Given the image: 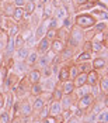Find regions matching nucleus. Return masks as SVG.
<instances>
[{
  "instance_id": "obj_1",
  "label": "nucleus",
  "mask_w": 108,
  "mask_h": 123,
  "mask_svg": "<svg viewBox=\"0 0 108 123\" xmlns=\"http://www.w3.org/2000/svg\"><path fill=\"white\" fill-rule=\"evenodd\" d=\"M93 103H94V96L91 93H87L84 96H80L79 102H77V108L82 112H86L90 106H93Z\"/></svg>"
},
{
  "instance_id": "obj_2",
  "label": "nucleus",
  "mask_w": 108,
  "mask_h": 123,
  "mask_svg": "<svg viewBox=\"0 0 108 123\" xmlns=\"http://www.w3.org/2000/svg\"><path fill=\"white\" fill-rule=\"evenodd\" d=\"M76 23L82 28H88L93 24H96V20H94V17H91L88 14H84V16H77L76 17Z\"/></svg>"
},
{
  "instance_id": "obj_3",
  "label": "nucleus",
  "mask_w": 108,
  "mask_h": 123,
  "mask_svg": "<svg viewBox=\"0 0 108 123\" xmlns=\"http://www.w3.org/2000/svg\"><path fill=\"white\" fill-rule=\"evenodd\" d=\"M18 112H20V115H23L24 117H30L31 113H32V106H31L28 102H21Z\"/></svg>"
},
{
  "instance_id": "obj_4",
  "label": "nucleus",
  "mask_w": 108,
  "mask_h": 123,
  "mask_svg": "<svg viewBox=\"0 0 108 123\" xmlns=\"http://www.w3.org/2000/svg\"><path fill=\"white\" fill-rule=\"evenodd\" d=\"M82 40H83L82 31L77 30V28H74L72 31V36H70V44H72V45H79V44L82 43Z\"/></svg>"
},
{
  "instance_id": "obj_5",
  "label": "nucleus",
  "mask_w": 108,
  "mask_h": 123,
  "mask_svg": "<svg viewBox=\"0 0 108 123\" xmlns=\"http://www.w3.org/2000/svg\"><path fill=\"white\" fill-rule=\"evenodd\" d=\"M62 113V106H60V100H55L53 103H51L49 106V115L51 116H56Z\"/></svg>"
},
{
  "instance_id": "obj_6",
  "label": "nucleus",
  "mask_w": 108,
  "mask_h": 123,
  "mask_svg": "<svg viewBox=\"0 0 108 123\" xmlns=\"http://www.w3.org/2000/svg\"><path fill=\"white\" fill-rule=\"evenodd\" d=\"M60 102H62V103H60L62 109H65V111H69V109L72 108V102H73L72 95H65V96H62Z\"/></svg>"
},
{
  "instance_id": "obj_7",
  "label": "nucleus",
  "mask_w": 108,
  "mask_h": 123,
  "mask_svg": "<svg viewBox=\"0 0 108 123\" xmlns=\"http://www.w3.org/2000/svg\"><path fill=\"white\" fill-rule=\"evenodd\" d=\"M74 86H77V88H82L83 85L87 84V74L86 72H82V74H79L76 78H74Z\"/></svg>"
},
{
  "instance_id": "obj_8",
  "label": "nucleus",
  "mask_w": 108,
  "mask_h": 123,
  "mask_svg": "<svg viewBox=\"0 0 108 123\" xmlns=\"http://www.w3.org/2000/svg\"><path fill=\"white\" fill-rule=\"evenodd\" d=\"M70 79V72H69V68L63 67L62 69L59 71V81L60 82H66Z\"/></svg>"
},
{
  "instance_id": "obj_9",
  "label": "nucleus",
  "mask_w": 108,
  "mask_h": 123,
  "mask_svg": "<svg viewBox=\"0 0 108 123\" xmlns=\"http://www.w3.org/2000/svg\"><path fill=\"white\" fill-rule=\"evenodd\" d=\"M44 106H45V100L41 98V96H36L35 100H34V103H32V109L35 112H39Z\"/></svg>"
},
{
  "instance_id": "obj_10",
  "label": "nucleus",
  "mask_w": 108,
  "mask_h": 123,
  "mask_svg": "<svg viewBox=\"0 0 108 123\" xmlns=\"http://www.w3.org/2000/svg\"><path fill=\"white\" fill-rule=\"evenodd\" d=\"M48 48H49V40L46 37L41 38L39 44H38V51L39 52H45V51H48Z\"/></svg>"
},
{
  "instance_id": "obj_11",
  "label": "nucleus",
  "mask_w": 108,
  "mask_h": 123,
  "mask_svg": "<svg viewBox=\"0 0 108 123\" xmlns=\"http://www.w3.org/2000/svg\"><path fill=\"white\" fill-rule=\"evenodd\" d=\"M74 84L70 82V81H66V82H63V93L65 95H72L73 91H74Z\"/></svg>"
},
{
  "instance_id": "obj_12",
  "label": "nucleus",
  "mask_w": 108,
  "mask_h": 123,
  "mask_svg": "<svg viewBox=\"0 0 108 123\" xmlns=\"http://www.w3.org/2000/svg\"><path fill=\"white\" fill-rule=\"evenodd\" d=\"M97 82H98V75H97L96 71H91V72H88L87 74V84H90V85H97Z\"/></svg>"
},
{
  "instance_id": "obj_13",
  "label": "nucleus",
  "mask_w": 108,
  "mask_h": 123,
  "mask_svg": "<svg viewBox=\"0 0 108 123\" xmlns=\"http://www.w3.org/2000/svg\"><path fill=\"white\" fill-rule=\"evenodd\" d=\"M65 48V45H63V43L60 41V40H55L53 43H52V49H53V52H56V54H59L62 52Z\"/></svg>"
},
{
  "instance_id": "obj_14",
  "label": "nucleus",
  "mask_w": 108,
  "mask_h": 123,
  "mask_svg": "<svg viewBox=\"0 0 108 123\" xmlns=\"http://www.w3.org/2000/svg\"><path fill=\"white\" fill-rule=\"evenodd\" d=\"M30 81L32 82V84H38L39 82V79H41V72L39 71H36V69H32L31 72H30Z\"/></svg>"
},
{
  "instance_id": "obj_15",
  "label": "nucleus",
  "mask_w": 108,
  "mask_h": 123,
  "mask_svg": "<svg viewBox=\"0 0 108 123\" xmlns=\"http://www.w3.org/2000/svg\"><path fill=\"white\" fill-rule=\"evenodd\" d=\"M15 20V21H20L23 17H24V10L21 9V7H15L14 9V13H13V16H11Z\"/></svg>"
},
{
  "instance_id": "obj_16",
  "label": "nucleus",
  "mask_w": 108,
  "mask_h": 123,
  "mask_svg": "<svg viewBox=\"0 0 108 123\" xmlns=\"http://www.w3.org/2000/svg\"><path fill=\"white\" fill-rule=\"evenodd\" d=\"M14 9H15V7L13 6L11 3H7V4H4V9H3L4 12H3V14H4L6 17H11L13 13H14Z\"/></svg>"
},
{
  "instance_id": "obj_17",
  "label": "nucleus",
  "mask_w": 108,
  "mask_h": 123,
  "mask_svg": "<svg viewBox=\"0 0 108 123\" xmlns=\"http://www.w3.org/2000/svg\"><path fill=\"white\" fill-rule=\"evenodd\" d=\"M34 10H35V3H34V1H28V3L25 4L24 16H30V14H32Z\"/></svg>"
},
{
  "instance_id": "obj_18",
  "label": "nucleus",
  "mask_w": 108,
  "mask_h": 123,
  "mask_svg": "<svg viewBox=\"0 0 108 123\" xmlns=\"http://www.w3.org/2000/svg\"><path fill=\"white\" fill-rule=\"evenodd\" d=\"M31 93H32L34 96H39V95L42 93V86L39 85V82H38V84H32V88H31Z\"/></svg>"
},
{
  "instance_id": "obj_19",
  "label": "nucleus",
  "mask_w": 108,
  "mask_h": 123,
  "mask_svg": "<svg viewBox=\"0 0 108 123\" xmlns=\"http://www.w3.org/2000/svg\"><path fill=\"white\" fill-rule=\"evenodd\" d=\"M62 96H63V91L59 89V88H55V89H53V92H52L51 99H53V100H60Z\"/></svg>"
},
{
  "instance_id": "obj_20",
  "label": "nucleus",
  "mask_w": 108,
  "mask_h": 123,
  "mask_svg": "<svg viewBox=\"0 0 108 123\" xmlns=\"http://www.w3.org/2000/svg\"><path fill=\"white\" fill-rule=\"evenodd\" d=\"M17 57H18L20 60H25V58L28 57V48H25V47L18 48L17 49Z\"/></svg>"
},
{
  "instance_id": "obj_21",
  "label": "nucleus",
  "mask_w": 108,
  "mask_h": 123,
  "mask_svg": "<svg viewBox=\"0 0 108 123\" xmlns=\"http://www.w3.org/2000/svg\"><path fill=\"white\" fill-rule=\"evenodd\" d=\"M93 67H94L96 69H103V68L105 67V61H104L103 58H96V60L93 61Z\"/></svg>"
},
{
  "instance_id": "obj_22",
  "label": "nucleus",
  "mask_w": 108,
  "mask_h": 123,
  "mask_svg": "<svg viewBox=\"0 0 108 123\" xmlns=\"http://www.w3.org/2000/svg\"><path fill=\"white\" fill-rule=\"evenodd\" d=\"M14 48H15V45H14V38L10 37L9 41H7V45H6V52H7V54H13Z\"/></svg>"
},
{
  "instance_id": "obj_23",
  "label": "nucleus",
  "mask_w": 108,
  "mask_h": 123,
  "mask_svg": "<svg viewBox=\"0 0 108 123\" xmlns=\"http://www.w3.org/2000/svg\"><path fill=\"white\" fill-rule=\"evenodd\" d=\"M100 88L103 92H107L108 91V76H104L100 79Z\"/></svg>"
},
{
  "instance_id": "obj_24",
  "label": "nucleus",
  "mask_w": 108,
  "mask_h": 123,
  "mask_svg": "<svg viewBox=\"0 0 108 123\" xmlns=\"http://www.w3.org/2000/svg\"><path fill=\"white\" fill-rule=\"evenodd\" d=\"M98 122H108V111H104V112H100L96 117Z\"/></svg>"
},
{
  "instance_id": "obj_25",
  "label": "nucleus",
  "mask_w": 108,
  "mask_h": 123,
  "mask_svg": "<svg viewBox=\"0 0 108 123\" xmlns=\"http://www.w3.org/2000/svg\"><path fill=\"white\" fill-rule=\"evenodd\" d=\"M73 52H74V49L73 48H63V51H62V57L67 60V58L73 57Z\"/></svg>"
},
{
  "instance_id": "obj_26",
  "label": "nucleus",
  "mask_w": 108,
  "mask_h": 123,
  "mask_svg": "<svg viewBox=\"0 0 108 123\" xmlns=\"http://www.w3.org/2000/svg\"><path fill=\"white\" fill-rule=\"evenodd\" d=\"M36 60H38V55H36V52H32V54H30L28 57H27V64H30V65H32V64H35Z\"/></svg>"
},
{
  "instance_id": "obj_27",
  "label": "nucleus",
  "mask_w": 108,
  "mask_h": 123,
  "mask_svg": "<svg viewBox=\"0 0 108 123\" xmlns=\"http://www.w3.org/2000/svg\"><path fill=\"white\" fill-rule=\"evenodd\" d=\"M0 123H10V116H9V112H3L0 115Z\"/></svg>"
},
{
  "instance_id": "obj_28",
  "label": "nucleus",
  "mask_w": 108,
  "mask_h": 123,
  "mask_svg": "<svg viewBox=\"0 0 108 123\" xmlns=\"http://www.w3.org/2000/svg\"><path fill=\"white\" fill-rule=\"evenodd\" d=\"M14 45H15V48H21L24 45V38L21 36H17V38L14 40Z\"/></svg>"
},
{
  "instance_id": "obj_29",
  "label": "nucleus",
  "mask_w": 108,
  "mask_h": 123,
  "mask_svg": "<svg viewBox=\"0 0 108 123\" xmlns=\"http://www.w3.org/2000/svg\"><path fill=\"white\" fill-rule=\"evenodd\" d=\"M45 27H46V23H44L42 25H39V27H38V30H36V34H35V37L38 38V40L44 36V30H45Z\"/></svg>"
},
{
  "instance_id": "obj_30",
  "label": "nucleus",
  "mask_w": 108,
  "mask_h": 123,
  "mask_svg": "<svg viewBox=\"0 0 108 123\" xmlns=\"http://www.w3.org/2000/svg\"><path fill=\"white\" fill-rule=\"evenodd\" d=\"M48 62H49V57L48 55H44V57H39V67H48Z\"/></svg>"
},
{
  "instance_id": "obj_31",
  "label": "nucleus",
  "mask_w": 108,
  "mask_h": 123,
  "mask_svg": "<svg viewBox=\"0 0 108 123\" xmlns=\"http://www.w3.org/2000/svg\"><path fill=\"white\" fill-rule=\"evenodd\" d=\"M14 81H15V75H10V76L7 78V81L4 82V88H10V86L14 84Z\"/></svg>"
},
{
  "instance_id": "obj_32",
  "label": "nucleus",
  "mask_w": 108,
  "mask_h": 123,
  "mask_svg": "<svg viewBox=\"0 0 108 123\" xmlns=\"http://www.w3.org/2000/svg\"><path fill=\"white\" fill-rule=\"evenodd\" d=\"M49 116V106H44L41 109V119H45Z\"/></svg>"
},
{
  "instance_id": "obj_33",
  "label": "nucleus",
  "mask_w": 108,
  "mask_h": 123,
  "mask_svg": "<svg viewBox=\"0 0 108 123\" xmlns=\"http://www.w3.org/2000/svg\"><path fill=\"white\" fill-rule=\"evenodd\" d=\"M9 38H10V37H7L6 34H3V33H1V34H0V45H1V47H3V45H7Z\"/></svg>"
},
{
  "instance_id": "obj_34",
  "label": "nucleus",
  "mask_w": 108,
  "mask_h": 123,
  "mask_svg": "<svg viewBox=\"0 0 108 123\" xmlns=\"http://www.w3.org/2000/svg\"><path fill=\"white\" fill-rule=\"evenodd\" d=\"M90 60V52H82L80 54V57H79V61H88Z\"/></svg>"
},
{
  "instance_id": "obj_35",
  "label": "nucleus",
  "mask_w": 108,
  "mask_h": 123,
  "mask_svg": "<svg viewBox=\"0 0 108 123\" xmlns=\"http://www.w3.org/2000/svg\"><path fill=\"white\" fill-rule=\"evenodd\" d=\"M55 36H56V31H55V30L49 28L48 31H46V38H48V40H53V38H55Z\"/></svg>"
},
{
  "instance_id": "obj_36",
  "label": "nucleus",
  "mask_w": 108,
  "mask_h": 123,
  "mask_svg": "<svg viewBox=\"0 0 108 123\" xmlns=\"http://www.w3.org/2000/svg\"><path fill=\"white\" fill-rule=\"evenodd\" d=\"M51 14H52V7H51L49 4H46V6H45V14H44V17L48 18V17H51Z\"/></svg>"
},
{
  "instance_id": "obj_37",
  "label": "nucleus",
  "mask_w": 108,
  "mask_h": 123,
  "mask_svg": "<svg viewBox=\"0 0 108 123\" xmlns=\"http://www.w3.org/2000/svg\"><path fill=\"white\" fill-rule=\"evenodd\" d=\"M65 16H66V10H65L63 7H59V9H58V13H56V17L60 18V17H65Z\"/></svg>"
},
{
  "instance_id": "obj_38",
  "label": "nucleus",
  "mask_w": 108,
  "mask_h": 123,
  "mask_svg": "<svg viewBox=\"0 0 108 123\" xmlns=\"http://www.w3.org/2000/svg\"><path fill=\"white\" fill-rule=\"evenodd\" d=\"M11 100H13V99H11V95L9 93V95H7V102H4V105H6V109H10V108H11V105H13Z\"/></svg>"
},
{
  "instance_id": "obj_39",
  "label": "nucleus",
  "mask_w": 108,
  "mask_h": 123,
  "mask_svg": "<svg viewBox=\"0 0 108 123\" xmlns=\"http://www.w3.org/2000/svg\"><path fill=\"white\" fill-rule=\"evenodd\" d=\"M17 33H18V28H17V25H13L11 28H10V37H15L17 36Z\"/></svg>"
},
{
  "instance_id": "obj_40",
  "label": "nucleus",
  "mask_w": 108,
  "mask_h": 123,
  "mask_svg": "<svg viewBox=\"0 0 108 123\" xmlns=\"http://www.w3.org/2000/svg\"><path fill=\"white\" fill-rule=\"evenodd\" d=\"M69 72H70V75H72L73 78H76V76L79 75V68H77V67H73L72 69H69Z\"/></svg>"
},
{
  "instance_id": "obj_41",
  "label": "nucleus",
  "mask_w": 108,
  "mask_h": 123,
  "mask_svg": "<svg viewBox=\"0 0 108 123\" xmlns=\"http://www.w3.org/2000/svg\"><path fill=\"white\" fill-rule=\"evenodd\" d=\"M88 68H90V64H82V65L79 67V69H80L82 72H86V74H87V71H88Z\"/></svg>"
},
{
  "instance_id": "obj_42",
  "label": "nucleus",
  "mask_w": 108,
  "mask_h": 123,
  "mask_svg": "<svg viewBox=\"0 0 108 123\" xmlns=\"http://www.w3.org/2000/svg\"><path fill=\"white\" fill-rule=\"evenodd\" d=\"M87 93H90V91H88V86H82V89H80V96H84V95H87Z\"/></svg>"
},
{
  "instance_id": "obj_43",
  "label": "nucleus",
  "mask_w": 108,
  "mask_h": 123,
  "mask_svg": "<svg viewBox=\"0 0 108 123\" xmlns=\"http://www.w3.org/2000/svg\"><path fill=\"white\" fill-rule=\"evenodd\" d=\"M42 123H56V122H55V117L53 116H48V117L42 119Z\"/></svg>"
},
{
  "instance_id": "obj_44",
  "label": "nucleus",
  "mask_w": 108,
  "mask_h": 123,
  "mask_svg": "<svg viewBox=\"0 0 108 123\" xmlns=\"http://www.w3.org/2000/svg\"><path fill=\"white\" fill-rule=\"evenodd\" d=\"M42 74L45 75L46 78H49L51 74H52V69H49V67H44V72H42Z\"/></svg>"
},
{
  "instance_id": "obj_45",
  "label": "nucleus",
  "mask_w": 108,
  "mask_h": 123,
  "mask_svg": "<svg viewBox=\"0 0 108 123\" xmlns=\"http://www.w3.org/2000/svg\"><path fill=\"white\" fill-rule=\"evenodd\" d=\"M91 48L94 49V51H100V49H101V44H98V43H94V44H91Z\"/></svg>"
},
{
  "instance_id": "obj_46",
  "label": "nucleus",
  "mask_w": 108,
  "mask_h": 123,
  "mask_svg": "<svg viewBox=\"0 0 108 123\" xmlns=\"http://www.w3.org/2000/svg\"><path fill=\"white\" fill-rule=\"evenodd\" d=\"M104 27H105V24L104 23H100V24L96 25V31H101V30H104Z\"/></svg>"
},
{
  "instance_id": "obj_47",
  "label": "nucleus",
  "mask_w": 108,
  "mask_h": 123,
  "mask_svg": "<svg viewBox=\"0 0 108 123\" xmlns=\"http://www.w3.org/2000/svg\"><path fill=\"white\" fill-rule=\"evenodd\" d=\"M49 27H51L52 30H53V28L56 27V18H52V20L49 21Z\"/></svg>"
},
{
  "instance_id": "obj_48",
  "label": "nucleus",
  "mask_w": 108,
  "mask_h": 123,
  "mask_svg": "<svg viewBox=\"0 0 108 123\" xmlns=\"http://www.w3.org/2000/svg\"><path fill=\"white\" fill-rule=\"evenodd\" d=\"M53 6L59 9L60 6H62V0H53Z\"/></svg>"
},
{
  "instance_id": "obj_49",
  "label": "nucleus",
  "mask_w": 108,
  "mask_h": 123,
  "mask_svg": "<svg viewBox=\"0 0 108 123\" xmlns=\"http://www.w3.org/2000/svg\"><path fill=\"white\" fill-rule=\"evenodd\" d=\"M69 123H79L77 116H76V117H69Z\"/></svg>"
},
{
  "instance_id": "obj_50",
  "label": "nucleus",
  "mask_w": 108,
  "mask_h": 123,
  "mask_svg": "<svg viewBox=\"0 0 108 123\" xmlns=\"http://www.w3.org/2000/svg\"><path fill=\"white\" fill-rule=\"evenodd\" d=\"M65 27H70V20L69 18H65V23H63Z\"/></svg>"
},
{
  "instance_id": "obj_51",
  "label": "nucleus",
  "mask_w": 108,
  "mask_h": 123,
  "mask_svg": "<svg viewBox=\"0 0 108 123\" xmlns=\"http://www.w3.org/2000/svg\"><path fill=\"white\" fill-rule=\"evenodd\" d=\"M14 3H15L17 6H23V4H24V0H14Z\"/></svg>"
},
{
  "instance_id": "obj_52",
  "label": "nucleus",
  "mask_w": 108,
  "mask_h": 123,
  "mask_svg": "<svg viewBox=\"0 0 108 123\" xmlns=\"http://www.w3.org/2000/svg\"><path fill=\"white\" fill-rule=\"evenodd\" d=\"M82 115H83V112H82L80 109H79V108H77V109H76V116H77V117H80Z\"/></svg>"
},
{
  "instance_id": "obj_53",
  "label": "nucleus",
  "mask_w": 108,
  "mask_h": 123,
  "mask_svg": "<svg viewBox=\"0 0 108 123\" xmlns=\"http://www.w3.org/2000/svg\"><path fill=\"white\" fill-rule=\"evenodd\" d=\"M4 106V99H3V96L0 95V108H3Z\"/></svg>"
},
{
  "instance_id": "obj_54",
  "label": "nucleus",
  "mask_w": 108,
  "mask_h": 123,
  "mask_svg": "<svg viewBox=\"0 0 108 123\" xmlns=\"http://www.w3.org/2000/svg\"><path fill=\"white\" fill-rule=\"evenodd\" d=\"M84 45H86V49H90V48H91V43H86Z\"/></svg>"
},
{
  "instance_id": "obj_55",
  "label": "nucleus",
  "mask_w": 108,
  "mask_h": 123,
  "mask_svg": "<svg viewBox=\"0 0 108 123\" xmlns=\"http://www.w3.org/2000/svg\"><path fill=\"white\" fill-rule=\"evenodd\" d=\"M104 105H105V106L108 108V95L105 96V98H104Z\"/></svg>"
},
{
  "instance_id": "obj_56",
  "label": "nucleus",
  "mask_w": 108,
  "mask_h": 123,
  "mask_svg": "<svg viewBox=\"0 0 108 123\" xmlns=\"http://www.w3.org/2000/svg\"><path fill=\"white\" fill-rule=\"evenodd\" d=\"M10 123H21V122H20V120H18L17 117H14V119H13V120H11Z\"/></svg>"
},
{
  "instance_id": "obj_57",
  "label": "nucleus",
  "mask_w": 108,
  "mask_h": 123,
  "mask_svg": "<svg viewBox=\"0 0 108 123\" xmlns=\"http://www.w3.org/2000/svg\"><path fill=\"white\" fill-rule=\"evenodd\" d=\"M76 1H77V3H79V4H84V3H86V1H87V0H76Z\"/></svg>"
},
{
  "instance_id": "obj_58",
  "label": "nucleus",
  "mask_w": 108,
  "mask_h": 123,
  "mask_svg": "<svg viewBox=\"0 0 108 123\" xmlns=\"http://www.w3.org/2000/svg\"><path fill=\"white\" fill-rule=\"evenodd\" d=\"M104 40H105V41H108V33L105 34V37H104Z\"/></svg>"
},
{
  "instance_id": "obj_59",
  "label": "nucleus",
  "mask_w": 108,
  "mask_h": 123,
  "mask_svg": "<svg viewBox=\"0 0 108 123\" xmlns=\"http://www.w3.org/2000/svg\"><path fill=\"white\" fill-rule=\"evenodd\" d=\"M0 67H1V55H0Z\"/></svg>"
},
{
  "instance_id": "obj_60",
  "label": "nucleus",
  "mask_w": 108,
  "mask_h": 123,
  "mask_svg": "<svg viewBox=\"0 0 108 123\" xmlns=\"http://www.w3.org/2000/svg\"><path fill=\"white\" fill-rule=\"evenodd\" d=\"M28 1H34V3H35V1H36V0H28Z\"/></svg>"
},
{
  "instance_id": "obj_61",
  "label": "nucleus",
  "mask_w": 108,
  "mask_h": 123,
  "mask_svg": "<svg viewBox=\"0 0 108 123\" xmlns=\"http://www.w3.org/2000/svg\"><path fill=\"white\" fill-rule=\"evenodd\" d=\"M97 123H108V122H97Z\"/></svg>"
},
{
  "instance_id": "obj_62",
  "label": "nucleus",
  "mask_w": 108,
  "mask_h": 123,
  "mask_svg": "<svg viewBox=\"0 0 108 123\" xmlns=\"http://www.w3.org/2000/svg\"><path fill=\"white\" fill-rule=\"evenodd\" d=\"M65 1H66V3H67V1H70V0H65Z\"/></svg>"
},
{
  "instance_id": "obj_63",
  "label": "nucleus",
  "mask_w": 108,
  "mask_h": 123,
  "mask_svg": "<svg viewBox=\"0 0 108 123\" xmlns=\"http://www.w3.org/2000/svg\"><path fill=\"white\" fill-rule=\"evenodd\" d=\"M35 123H42V122H35Z\"/></svg>"
},
{
  "instance_id": "obj_64",
  "label": "nucleus",
  "mask_w": 108,
  "mask_h": 123,
  "mask_svg": "<svg viewBox=\"0 0 108 123\" xmlns=\"http://www.w3.org/2000/svg\"><path fill=\"white\" fill-rule=\"evenodd\" d=\"M94 1H97V0H94Z\"/></svg>"
}]
</instances>
